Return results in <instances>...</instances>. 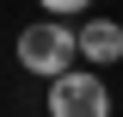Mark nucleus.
<instances>
[{"instance_id":"obj_4","label":"nucleus","mask_w":123,"mask_h":117,"mask_svg":"<svg viewBox=\"0 0 123 117\" xmlns=\"http://www.w3.org/2000/svg\"><path fill=\"white\" fill-rule=\"evenodd\" d=\"M37 6H43L49 19H74V13H86L92 0H37Z\"/></svg>"},{"instance_id":"obj_1","label":"nucleus","mask_w":123,"mask_h":117,"mask_svg":"<svg viewBox=\"0 0 123 117\" xmlns=\"http://www.w3.org/2000/svg\"><path fill=\"white\" fill-rule=\"evenodd\" d=\"M80 56V31H68L62 19H37V25L18 31V68L37 74V80H62Z\"/></svg>"},{"instance_id":"obj_2","label":"nucleus","mask_w":123,"mask_h":117,"mask_svg":"<svg viewBox=\"0 0 123 117\" xmlns=\"http://www.w3.org/2000/svg\"><path fill=\"white\" fill-rule=\"evenodd\" d=\"M49 117H111V92L92 68H68L62 80H49V99H43Z\"/></svg>"},{"instance_id":"obj_3","label":"nucleus","mask_w":123,"mask_h":117,"mask_svg":"<svg viewBox=\"0 0 123 117\" xmlns=\"http://www.w3.org/2000/svg\"><path fill=\"white\" fill-rule=\"evenodd\" d=\"M80 56H86V68L123 62V25L117 19H86V25H80Z\"/></svg>"}]
</instances>
